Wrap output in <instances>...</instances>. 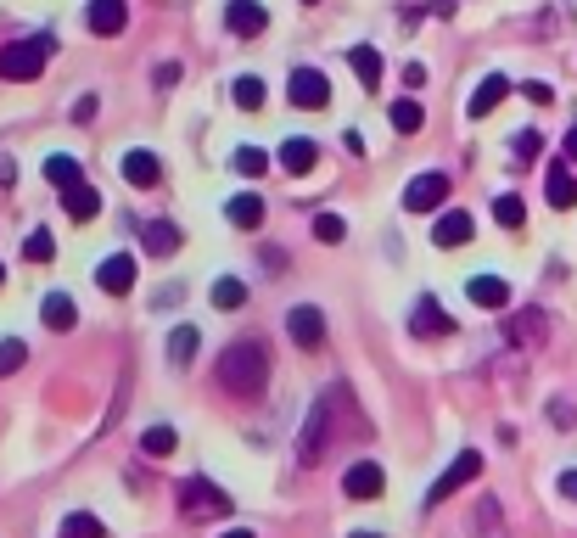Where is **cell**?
<instances>
[{
	"label": "cell",
	"instance_id": "cell-22",
	"mask_svg": "<svg viewBox=\"0 0 577 538\" xmlns=\"http://www.w3.org/2000/svg\"><path fill=\"white\" fill-rule=\"evenodd\" d=\"M62 208H68V219H96V213H101V191L79 180L73 191H62Z\"/></svg>",
	"mask_w": 577,
	"mask_h": 538
},
{
	"label": "cell",
	"instance_id": "cell-34",
	"mask_svg": "<svg viewBox=\"0 0 577 538\" xmlns=\"http://www.w3.org/2000/svg\"><path fill=\"white\" fill-rule=\"evenodd\" d=\"M230 163H236V174H264V169H269V157L258 152V146H241V152L230 157Z\"/></svg>",
	"mask_w": 577,
	"mask_h": 538
},
{
	"label": "cell",
	"instance_id": "cell-5",
	"mask_svg": "<svg viewBox=\"0 0 577 538\" xmlns=\"http://www.w3.org/2000/svg\"><path fill=\"white\" fill-rule=\"evenodd\" d=\"M443 197H449V174L426 169V174H415V180H409L404 208H409V213H432V208H443Z\"/></svg>",
	"mask_w": 577,
	"mask_h": 538
},
{
	"label": "cell",
	"instance_id": "cell-43",
	"mask_svg": "<svg viewBox=\"0 0 577 538\" xmlns=\"http://www.w3.org/2000/svg\"><path fill=\"white\" fill-rule=\"evenodd\" d=\"M566 157H572V163H577V129H572V135H566Z\"/></svg>",
	"mask_w": 577,
	"mask_h": 538
},
{
	"label": "cell",
	"instance_id": "cell-14",
	"mask_svg": "<svg viewBox=\"0 0 577 538\" xmlns=\"http://www.w3.org/2000/svg\"><path fill=\"white\" fill-rule=\"evenodd\" d=\"M409 331H415V337H449L454 320L437 309V298H421V303H415V314H409Z\"/></svg>",
	"mask_w": 577,
	"mask_h": 538
},
{
	"label": "cell",
	"instance_id": "cell-45",
	"mask_svg": "<svg viewBox=\"0 0 577 538\" xmlns=\"http://www.w3.org/2000/svg\"><path fill=\"white\" fill-rule=\"evenodd\" d=\"M353 538H376V533H353Z\"/></svg>",
	"mask_w": 577,
	"mask_h": 538
},
{
	"label": "cell",
	"instance_id": "cell-37",
	"mask_svg": "<svg viewBox=\"0 0 577 538\" xmlns=\"http://www.w3.org/2000/svg\"><path fill=\"white\" fill-rule=\"evenodd\" d=\"M533 157H538V135L533 129H521L516 135V163H533Z\"/></svg>",
	"mask_w": 577,
	"mask_h": 538
},
{
	"label": "cell",
	"instance_id": "cell-2",
	"mask_svg": "<svg viewBox=\"0 0 577 538\" xmlns=\"http://www.w3.org/2000/svg\"><path fill=\"white\" fill-rule=\"evenodd\" d=\"M342 404H348V393H331L325 404H314L309 410V426H303V443H297V460L303 466H320L325 454H331V426H337V415H342Z\"/></svg>",
	"mask_w": 577,
	"mask_h": 538
},
{
	"label": "cell",
	"instance_id": "cell-1",
	"mask_svg": "<svg viewBox=\"0 0 577 538\" xmlns=\"http://www.w3.org/2000/svg\"><path fill=\"white\" fill-rule=\"evenodd\" d=\"M219 382L230 387V398H264V387H269V354H264V342H236V348H225Z\"/></svg>",
	"mask_w": 577,
	"mask_h": 538
},
{
	"label": "cell",
	"instance_id": "cell-26",
	"mask_svg": "<svg viewBox=\"0 0 577 538\" xmlns=\"http://www.w3.org/2000/svg\"><path fill=\"white\" fill-rule=\"evenodd\" d=\"M141 449L152 454V460H169V454L180 449V438H174V426H146V432H141Z\"/></svg>",
	"mask_w": 577,
	"mask_h": 538
},
{
	"label": "cell",
	"instance_id": "cell-32",
	"mask_svg": "<svg viewBox=\"0 0 577 538\" xmlns=\"http://www.w3.org/2000/svg\"><path fill=\"white\" fill-rule=\"evenodd\" d=\"M23 258H29V264H51V258H57V241H51V230H34V236L23 241Z\"/></svg>",
	"mask_w": 577,
	"mask_h": 538
},
{
	"label": "cell",
	"instance_id": "cell-23",
	"mask_svg": "<svg viewBox=\"0 0 577 538\" xmlns=\"http://www.w3.org/2000/svg\"><path fill=\"white\" fill-rule=\"evenodd\" d=\"M230 225L236 230H258L264 225V197H253V191H241V197H230Z\"/></svg>",
	"mask_w": 577,
	"mask_h": 538
},
{
	"label": "cell",
	"instance_id": "cell-19",
	"mask_svg": "<svg viewBox=\"0 0 577 538\" xmlns=\"http://www.w3.org/2000/svg\"><path fill=\"white\" fill-rule=\"evenodd\" d=\"M544 197H549V208H577V174L566 169V163H555L549 169V185H544Z\"/></svg>",
	"mask_w": 577,
	"mask_h": 538
},
{
	"label": "cell",
	"instance_id": "cell-17",
	"mask_svg": "<svg viewBox=\"0 0 577 538\" xmlns=\"http://www.w3.org/2000/svg\"><path fill=\"white\" fill-rule=\"evenodd\" d=\"M124 180L135 185V191H152V185H163V163H157L152 152H129L124 157Z\"/></svg>",
	"mask_w": 577,
	"mask_h": 538
},
{
	"label": "cell",
	"instance_id": "cell-21",
	"mask_svg": "<svg viewBox=\"0 0 577 538\" xmlns=\"http://www.w3.org/2000/svg\"><path fill=\"white\" fill-rule=\"evenodd\" d=\"M348 68L359 73V85H365V90L381 85V51H376V45H348Z\"/></svg>",
	"mask_w": 577,
	"mask_h": 538
},
{
	"label": "cell",
	"instance_id": "cell-33",
	"mask_svg": "<svg viewBox=\"0 0 577 538\" xmlns=\"http://www.w3.org/2000/svg\"><path fill=\"white\" fill-rule=\"evenodd\" d=\"M236 107H247V113H258V107H264V79H253V73H247V79H236Z\"/></svg>",
	"mask_w": 577,
	"mask_h": 538
},
{
	"label": "cell",
	"instance_id": "cell-44",
	"mask_svg": "<svg viewBox=\"0 0 577 538\" xmlns=\"http://www.w3.org/2000/svg\"><path fill=\"white\" fill-rule=\"evenodd\" d=\"M225 538H253V533H247V527H230V533Z\"/></svg>",
	"mask_w": 577,
	"mask_h": 538
},
{
	"label": "cell",
	"instance_id": "cell-42",
	"mask_svg": "<svg viewBox=\"0 0 577 538\" xmlns=\"http://www.w3.org/2000/svg\"><path fill=\"white\" fill-rule=\"evenodd\" d=\"M17 180V163H12V157H0V185H12Z\"/></svg>",
	"mask_w": 577,
	"mask_h": 538
},
{
	"label": "cell",
	"instance_id": "cell-25",
	"mask_svg": "<svg viewBox=\"0 0 577 538\" xmlns=\"http://www.w3.org/2000/svg\"><path fill=\"white\" fill-rule=\"evenodd\" d=\"M45 180H51V185H57V191H73V185H79V180H85V174H79V163H73V157H45Z\"/></svg>",
	"mask_w": 577,
	"mask_h": 538
},
{
	"label": "cell",
	"instance_id": "cell-13",
	"mask_svg": "<svg viewBox=\"0 0 577 538\" xmlns=\"http://www.w3.org/2000/svg\"><path fill=\"white\" fill-rule=\"evenodd\" d=\"M471 236H477V225H471V213H460V208L437 213V225H432V241H437V247H465Z\"/></svg>",
	"mask_w": 577,
	"mask_h": 538
},
{
	"label": "cell",
	"instance_id": "cell-38",
	"mask_svg": "<svg viewBox=\"0 0 577 538\" xmlns=\"http://www.w3.org/2000/svg\"><path fill=\"white\" fill-rule=\"evenodd\" d=\"M521 96H527V101H538V107H549V101H555V90H549L544 79H533V85H521Z\"/></svg>",
	"mask_w": 577,
	"mask_h": 538
},
{
	"label": "cell",
	"instance_id": "cell-6",
	"mask_svg": "<svg viewBox=\"0 0 577 538\" xmlns=\"http://www.w3.org/2000/svg\"><path fill=\"white\" fill-rule=\"evenodd\" d=\"M477 471H482V454H477V449H465L460 460H454V466L432 482V494H426V510H432V505H443V499H449L454 488H465V482L477 477Z\"/></svg>",
	"mask_w": 577,
	"mask_h": 538
},
{
	"label": "cell",
	"instance_id": "cell-41",
	"mask_svg": "<svg viewBox=\"0 0 577 538\" xmlns=\"http://www.w3.org/2000/svg\"><path fill=\"white\" fill-rule=\"evenodd\" d=\"M561 494L577 499V471H561Z\"/></svg>",
	"mask_w": 577,
	"mask_h": 538
},
{
	"label": "cell",
	"instance_id": "cell-10",
	"mask_svg": "<svg viewBox=\"0 0 577 538\" xmlns=\"http://www.w3.org/2000/svg\"><path fill=\"white\" fill-rule=\"evenodd\" d=\"M180 241H185V230L174 225V219H152V225H141V247L152 258H174V253H180Z\"/></svg>",
	"mask_w": 577,
	"mask_h": 538
},
{
	"label": "cell",
	"instance_id": "cell-20",
	"mask_svg": "<svg viewBox=\"0 0 577 538\" xmlns=\"http://www.w3.org/2000/svg\"><path fill=\"white\" fill-rule=\"evenodd\" d=\"M465 298L477 303V309H505V303H510V286L499 281V275H477V281L465 286Z\"/></svg>",
	"mask_w": 577,
	"mask_h": 538
},
{
	"label": "cell",
	"instance_id": "cell-9",
	"mask_svg": "<svg viewBox=\"0 0 577 538\" xmlns=\"http://www.w3.org/2000/svg\"><path fill=\"white\" fill-rule=\"evenodd\" d=\"M225 23H230V34H241V40H258V34L269 29V12L258 6V0H230Z\"/></svg>",
	"mask_w": 577,
	"mask_h": 538
},
{
	"label": "cell",
	"instance_id": "cell-12",
	"mask_svg": "<svg viewBox=\"0 0 577 538\" xmlns=\"http://www.w3.org/2000/svg\"><path fill=\"white\" fill-rule=\"evenodd\" d=\"M85 23H90V34H124L129 6H124V0H90V6H85Z\"/></svg>",
	"mask_w": 577,
	"mask_h": 538
},
{
	"label": "cell",
	"instance_id": "cell-18",
	"mask_svg": "<svg viewBox=\"0 0 577 538\" xmlns=\"http://www.w3.org/2000/svg\"><path fill=\"white\" fill-rule=\"evenodd\" d=\"M314 163H320V146H314L309 135H292V141L281 146V169L286 174H309Z\"/></svg>",
	"mask_w": 577,
	"mask_h": 538
},
{
	"label": "cell",
	"instance_id": "cell-35",
	"mask_svg": "<svg viewBox=\"0 0 577 538\" xmlns=\"http://www.w3.org/2000/svg\"><path fill=\"white\" fill-rule=\"evenodd\" d=\"M23 359H29V348L23 342H0V376H12V370H23Z\"/></svg>",
	"mask_w": 577,
	"mask_h": 538
},
{
	"label": "cell",
	"instance_id": "cell-11",
	"mask_svg": "<svg viewBox=\"0 0 577 538\" xmlns=\"http://www.w3.org/2000/svg\"><path fill=\"white\" fill-rule=\"evenodd\" d=\"M381 488H387V477H381L376 460H359V466H348V477H342V494L348 499H381Z\"/></svg>",
	"mask_w": 577,
	"mask_h": 538
},
{
	"label": "cell",
	"instance_id": "cell-3",
	"mask_svg": "<svg viewBox=\"0 0 577 538\" xmlns=\"http://www.w3.org/2000/svg\"><path fill=\"white\" fill-rule=\"evenodd\" d=\"M51 45H57V40H45V34H29V40L6 45V51H0V79H17V85L40 79L45 62H51Z\"/></svg>",
	"mask_w": 577,
	"mask_h": 538
},
{
	"label": "cell",
	"instance_id": "cell-30",
	"mask_svg": "<svg viewBox=\"0 0 577 538\" xmlns=\"http://www.w3.org/2000/svg\"><path fill=\"white\" fill-rule=\"evenodd\" d=\"M426 124V113H421V107H415V101H393V129H398V135H415V129H421Z\"/></svg>",
	"mask_w": 577,
	"mask_h": 538
},
{
	"label": "cell",
	"instance_id": "cell-31",
	"mask_svg": "<svg viewBox=\"0 0 577 538\" xmlns=\"http://www.w3.org/2000/svg\"><path fill=\"white\" fill-rule=\"evenodd\" d=\"M62 538H107V527L96 516H85V510H73L68 522H62Z\"/></svg>",
	"mask_w": 577,
	"mask_h": 538
},
{
	"label": "cell",
	"instance_id": "cell-4",
	"mask_svg": "<svg viewBox=\"0 0 577 538\" xmlns=\"http://www.w3.org/2000/svg\"><path fill=\"white\" fill-rule=\"evenodd\" d=\"M180 510L208 522V516H225V510H230V494H225V488H213L208 477H185L180 482Z\"/></svg>",
	"mask_w": 577,
	"mask_h": 538
},
{
	"label": "cell",
	"instance_id": "cell-40",
	"mask_svg": "<svg viewBox=\"0 0 577 538\" xmlns=\"http://www.w3.org/2000/svg\"><path fill=\"white\" fill-rule=\"evenodd\" d=\"M73 118H79V124H90V118H96V96L79 101V107H73Z\"/></svg>",
	"mask_w": 577,
	"mask_h": 538
},
{
	"label": "cell",
	"instance_id": "cell-8",
	"mask_svg": "<svg viewBox=\"0 0 577 538\" xmlns=\"http://www.w3.org/2000/svg\"><path fill=\"white\" fill-rule=\"evenodd\" d=\"M286 331H292L297 348H320L325 342V314L314 309V303H297V309L286 314Z\"/></svg>",
	"mask_w": 577,
	"mask_h": 538
},
{
	"label": "cell",
	"instance_id": "cell-28",
	"mask_svg": "<svg viewBox=\"0 0 577 538\" xmlns=\"http://www.w3.org/2000/svg\"><path fill=\"white\" fill-rule=\"evenodd\" d=\"M197 326H174L169 331V359H180V365H191V354H197Z\"/></svg>",
	"mask_w": 577,
	"mask_h": 538
},
{
	"label": "cell",
	"instance_id": "cell-16",
	"mask_svg": "<svg viewBox=\"0 0 577 538\" xmlns=\"http://www.w3.org/2000/svg\"><path fill=\"white\" fill-rule=\"evenodd\" d=\"M505 96H510V79H505V73H488V79L477 85V96L465 101V113H471V118H488Z\"/></svg>",
	"mask_w": 577,
	"mask_h": 538
},
{
	"label": "cell",
	"instance_id": "cell-29",
	"mask_svg": "<svg viewBox=\"0 0 577 538\" xmlns=\"http://www.w3.org/2000/svg\"><path fill=\"white\" fill-rule=\"evenodd\" d=\"M241 303H247V286H241L236 275L213 281V309H241Z\"/></svg>",
	"mask_w": 577,
	"mask_h": 538
},
{
	"label": "cell",
	"instance_id": "cell-15",
	"mask_svg": "<svg viewBox=\"0 0 577 538\" xmlns=\"http://www.w3.org/2000/svg\"><path fill=\"white\" fill-rule=\"evenodd\" d=\"M96 281H101V292H113V298H124L129 286H135V258H129V253H113L107 264L96 269Z\"/></svg>",
	"mask_w": 577,
	"mask_h": 538
},
{
	"label": "cell",
	"instance_id": "cell-24",
	"mask_svg": "<svg viewBox=\"0 0 577 538\" xmlns=\"http://www.w3.org/2000/svg\"><path fill=\"white\" fill-rule=\"evenodd\" d=\"M40 320L51 331H73V320H79V314H73V298H62V292H51V298L40 303Z\"/></svg>",
	"mask_w": 577,
	"mask_h": 538
},
{
	"label": "cell",
	"instance_id": "cell-46",
	"mask_svg": "<svg viewBox=\"0 0 577 538\" xmlns=\"http://www.w3.org/2000/svg\"><path fill=\"white\" fill-rule=\"evenodd\" d=\"M0 281H6V264H0Z\"/></svg>",
	"mask_w": 577,
	"mask_h": 538
},
{
	"label": "cell",
	"instance_id": "cell-39",
	"mask_svg": "<svg viewBox=\"0 0 577 538\" xmlns=\"http://www.w3.org/2000/svg\"><path fill=\"white\" fill-rule=\"evenodd\" d=\"M415 85H426V68L421 62H404V90H415Z\"/></svg>",
	"mask_w": 577,
	"mask_h": 538
},
{
	"label": "cell",
	"instance_id": "cell-7",
	"mask_svg": "<svg viewBox=\"0 0 577 538\" xmlns=\"http://www.w3.org/2000/svg\"><path fill=\"white\" fill-rule=\"evenodd\" d=\"M286 90H292V107H309V113L314 107H331V79L320 68H297Z\"/></svg>",
	"mask_w": 577,
	"mask_h": 538
},
{
	"label": "cell",
	"instance_id": "cell-36",
	"mask_svg": "<svg viewBox=\"0 0 577 538\" xmlns=\"http://www.w3.org/2000/svg\"><path fill=\"white\" fill-rule=\"evenodd\" d=\"M314 236H320V241H342V236H348L342 213H320V219H314Z\"/></svg>",
	"mask_w": 577,
	"mask_h": 538
},
{
	"label": "cell",
	"instance_id": "cell-27",
	"mask_svg": "<svg viewBox=\"0 0 577 538\" xmlns=\"http://www.w3.org/2000/svg\"><path fill=\"white\" fill-rule=\"evenodd\" d=\"M493 219H499L505 230H521V225H527V202L510 197V191H505V197H493Z\"/></svg>",
	"mask_w": 577,
	"mask_h": 538
}]
</instances>
